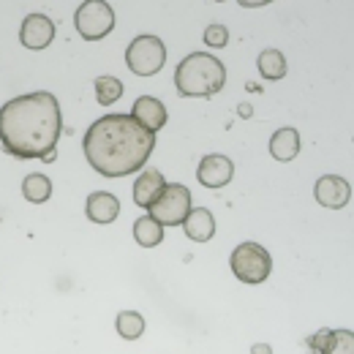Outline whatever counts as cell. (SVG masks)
Segmentation results:
<instances>
[{
    "instance_id": "5bb4252c",
    "label": "cell",
    "mask_w": 354,
    "mask_h": 354,
    "mask_svg": "<svg viewBox=\"0 0 354 354\" xmlns=\"http://www.w3.org/2000/svg\"><path fill=\"white\" fill-rule=\"evenodd\" d=\"M164 188H167V180H164V175L158 169H145L142 175L133 180V202L139 207H150L161 196Z\"/></svg>"
},
{
    "instance_id": "4fadbf2b",
    "label": "cell",
    "mask_w": 354,
    "mask_h": 354,
    "mask_svg": "<svg viewBox=\"0 0 354 354\" xmlns=\"http://www.w3.org/2000/svg\"><path fill=\"white\" fill-rule=\"evenodd\" d=\"M85 213L93 223H112L120 216V202L109 191H95L85 202Z\"/></svg>"
},
{
    "instance_id": "8992f818",
    "label": "cell",
    "mask_w": 354,
    "mask_h": 354,
    "mask_svg": "<svg viewBox=\"0 0 354 354\" xmlns=\"http://www.w3.org/2000/svg\"><path fill=\"white\" fill-rule=\"evenodd\" d=\"M126 63L133 74L139 77H153L164 68L167 63V46L158 36H136L126 49Z\"/></svg>"
},
{
    "instance_id": "ba28073f",
    "label": "cell",
    "mask_w": 354,
    "mask_h": 354,
    "mask_svg": "<svg viewBox=\"0 0 354 354\" xmlns=\"http://www.w3.org/2000/svg\"><path fill=\"white\" fill-rule=\"evenodd\" d=\"M313 194H316V202L322 207H330V210H341V207H346L352 202V185L338 175L319 177Z\"/></svg>"
},
{
    "instance_id": "d6986e66",
    "label": "cell",
    "mask_w": 354,
    "mask_h": 354,
    "mask_svg": "<svg viewBox=\"0 0 354 354\" xmlns=\"http://www.w3.org/2000/svg\"><path fill=\"white\" fill-rule=\"evenodd\" d=\"M22 194H25L28 202L41 205V202H46V199L52 196V180H49L46 175L33 172V175L25 177V183H22Z\"/></svg>"
},
{
    "instance_id": "e0dca14e",
    "label": "cell",
    "mask_w": 354,
    "mask_h": 354,
    "mask_svg": "<svg viewBox=\"0 0 354 354\" xmlns=\"http://www.w3.org/2000/svg\"><path fill=\"white\" fill-rule=\"evenodd\" d=\"M133 240L142 248H156L164 240V226L158 221H153L150 216H142V218L133 221Z\"/></svg>"
},
{
    "instance_id": "9c48e42d",
    "label": "cell",
    "mask_w": 354,
    "mask_h": 354,
    "mask_svg": "<svg viewBox=\"0 0 354 354\" xmlns=\"http://www.w3.org/2000/svg\"><path fill=\"white\" fill-rule=\"evenodd\" d=\"M55 39V25L44 14H28L19 28V41L25 49H44Z\"/></svg>"
},
{
    "instance_id": "ac0fdd59",
    "label": "cell",
    "mask_w": 354,
    "mask_h": 354,
    "mask_svg": "<svg viewBox=\"0 0 354 354\" xmlns=\"http://www.w3.org/2000/svg\"><path fill=\"white\" fill-rule=\"evenodd\" d=\"M257 68H259V74L265 77V80H283L286 77V57H283V52H278V49H265L259 57H257Z\"/></svg>"
},
{
    "instance_id": "52a82bcc",
    "label": "cell",
    "mask_w": 354,
    "mask_h": 354,
    "mask_svg": "<svg viewBox=\"0 0 354 354\" xmlns=\"http://www.w3.org/2000/svg\"><path fill=\"white\" fill-rule=\"evenodd\" d=\"M77 30L85 41H101L115 30V11L104 0H85L74 14Z\"/></svg>"
},
{
    "instance_id": "9a60e30c",
    "label": "cell",
    "mask_w": 354,
    "mask_h": 354,
    "mask_svg": "<svg viewBox=\"0 0 354 354\" xmlns=\"http://www.w3.org/2000/svg\"><path fill=\"white\" fill-rule=\"evenodd\" d=\"M183 229L188 234V240L194 243H207L213 234H216V218L207 207H191V213L185 216Z\"/></svg>"
},
{
    "instance_id": "7402d4cb",
    "label": "cell",
    "mask_w": 354,
    "mask_h": 354,
    "mask_svg": "<svg viewBox=\"0 0 354 354\" xmlns=\"http://www.w3.org/2000/svg\"><path fill=\"white\" fill-rule=\"evenodd\" d=\"M226 41H229V30L223 25H210L205 30V44L210 46V49H223Z\"/></svg>"
},
{
    "instance_id": "5b68a950",
    "label": "cell",
    "mask_w": 354,
    "mask_h": 354,
    "mask_svg": "<svg viewBox=\"0 0 354 354\" xmlns=\"http://www.w3.org/2000/svg\"><path fill=\"white\" fill-rule=\"evenodd\" d=\"M147 210H150L147 216L161 226H183L185 216L191 213V191L180 183H167L161 196Z\"/></svg>"
},
{
    "instance_id": "3957f363",
    "label": "cell",
    "mask_w": 354,
    "mask_h": 354,
    "mask_svg": "<svg viewBox=\"0 0 354 354\" xmlns=\"http://www.w3.org/2000/svg\"><path fill=\"white\" fill-rule=\"evenodd\" d=\"M226 68L210 52L188 55L175 71V88L183 98H210L223 88Z\"/></svg>"
},
{
    "instance_id": "6da1fadb",
    "label": "cell",
    "mask_w": 354,
    "mask_h": 354,
    "mask_svg": "<svg viewBox=\"0 0 354 354\" xmlns=\"http://www.w3.org/2000/svg\"><path fill=\"white\" fill-rule=\"evenodd\" d=\"M60 131V104L46 90L17 95L0 106V145L14 158L55 161Z\"/></svg>"
},
{
    "instance_id": "7c38bea8",
    "label": "cell",
    "mask_w": 354,
    "mask_h": 354,
    "mask_svg": "<svg viewBox=\"0 0 354 354\" xmlns=\"http://www.w3.org/2000/svg\"><path fill=\"white\" fill-rule=\"evenodd\" d=\"M316 354H354L352 330H322L308 341Z\"/></svg>"
},
{
    "instance_id": "603a6c76",
    "label": "cell",
    "mask_w": 354,
    "mask_h": 354,
    "mask_svg": "<svg viewBox=\"0 0 354 354\" xmlns=\"http://www.w3.org/2000/svg\"><path fill=\"white\" fill-rule=\"evenodd\" d=\"M251 354H272V346H270V344H254V346H251Z\"/></svg>"
},
{
    "instance_id": "8fae6325",
    "label": "cell",
    "mask_w": 354,
    "mask_h": 354,
    "mask_svg": "<svg viewBox=\"0 0 354 354\" xmlns=\"http://www.w3.org/2000/svg\"><path fill=\"white\" fill-rule=\"evenodd\" d=\"M131 118L139 126H145L150 133H156L158 129L167 126V106L158 98H153V95H139L133 101Z\"/></svg>"
},
{
    "instance_id": "277c9868",
    "label": "cell",
    "mask_w": 354,
    "mask_h": 354,
    "mask_svg": "<svg viewBox=\"0 0 354 354\" xmlns=\"http://www.w3.org/2000/svg\"><path fill=\"white\" fill-rule=\"evenodd\" d=\"M229 267L243 283H262L272 270V259L259 243H240L232 251Z\"/></svg>"
},
{
    "instance_id": "30bf717a",
    "label": "cell",
    "mask_w": 354,
    "mask_h": 354,
    "mask_svg": "<svg viewBox=\"0 0 354 354\" xmlns=\"http://www.w3.org/2000/svg\"><path fill=\"white\" fill-rule=\"evenodd\" d=\"M196 177H199V183L205 188H223L234 177V164L221 153H210V156H205L199 161Z\"/></svg>"
},
{
    "instance_id": "7a4b0ae2",
    "label": "cell",
    "mask_w": 354,
    "mask_h": 354,
    "mask_svg": "<svg viewBox=\"0 0 354 354\" xmlns=\"http://www.w3.org/2000/svg\"><path fill=\"white\" fill-rule=\"evenodd\" d=\"M156 147V133L139 126L131 115H104L88 129L82 150L88 164L104 177L139 172Z\"/></svg>"
},
{
    "instance_id": "2e32d148",
    "label": "cell",
    "mask_w": 354,
    "mask_h": 354,
    "mask_svg": "<svg viewBox=\"0 0 354 354\" xmlns=\"http://www.w3.org/2000/svg\"><path fill=\"white\" fill-rule=\"evenodd\" d=\"M270 153L275 161H292L300 153V133L295 129H278L270 139Z\"/></svg>"
},
{
    "instance_id": "ffe728a7",
    "label": "cell",
    "mask_w": 354,
    "mask_h": 354,
    "mask_svg": "<svg viewBox=\"0 0 354 354\" xmlns=\"http://www.w3.org/2000/svg\"><path fill=\"white\" fill-rule=\"evenodd\" d=\"M118 333H120L126 341H136V338L145 333V319H142V313H136V310H120V313H118Z\"/></svg>"
},
{
    "instance_id": "44dd1931",
    "label": "cell",
    "mask_w": 354,
    "mask_h": 354,
    "mask_svg": "<svg viewBox=\"0 0 354 354\" xmlns=\"http://www.w3.org/2000/svg\"><path fill=\"white\" fill-rule=\"evenodd\" d=\"M120 95H123V82L118 77H98L95 80V98L101 106L115 104Z\"/></svg>"
}]
</instances>
